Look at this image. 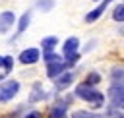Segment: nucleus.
Returning a JSON list of instances; mask_svg holds the SVG:
<instances>
[{
  "mask_svg": "<svg viewBox=\"0 0 124 118\" xmlns=\"http://www.w3.org/2000/svg\"><path fill=\"white\" fill-rule=\"evenodd\" d=\"M76 95H78L79 99H83V101H87V103L95 104V106H101V104H103V101H105V95H103L101 91H97L95 87L85 85V83L76 87Z\"/></svg>",
  "mask_w": 124,
  "mask_h": 118,
  "instance_id": "f257e3e1",
  "label": "nucleus"
},
{
  "mask_svg": "<svg viewBox=\"0 0 124 118\" xmlns=\"http://www.w3.org/2000/svg\"><path fill=\"white\" fill-rule=\"evenodd\" d=\"M19 91V83L16 79H6V81H0V103H8L12 101Z\"/></svg>",
  "mask_w": 124,
  "mask_h": 118,
  "instance_id": "f03ea898",
  "label": "nucleus"
},
{
  "mask_svg": "<svg viewBox=\"0 0 124 118\" xmlns=\"http://www.w3.org/2000/svg\"><path fill=\"white\" fill-rule=\"evenodd\" d=\"M108 99H110V104L114 108H122V101H124V91H122V85H110L108 87Z\"/></svg>",
  "mask_w": 124,
  "mask_h": 118,
  "instance_id": "7ed1b4c3",
  "label": "nucleus"
},
{
  "mask_svg": "<svg viewBox=\"0 0 124 118\" xmlns=\"http://www.w3.org/2000/svg\"><path fill=\"white\" fill-rule=\"evenodd\" d=\"M14 23H16V14L14 12H2L0 14V33H8Z\"/></svg>",
  "mask_w": 124,
  "mask_h": 118,
  "instance_id": "20e7f679",
  "label": "nucleus"
},
{
  "mask_svg": "<svg viewBox=\"0 0 124 118\" xmlns=\"http://www.w3.org/2000/svg\"><path fill=\"white\" fill-rule=\"evenodd\" d=\"M68 66L64 64V60H56V62H50V64H46V75L48 77H58L60 74H64V70H66Z\"/></svg>",
  "mask_w": 124,
  "mask_h": 118,
  "instance_id": "39448f33",
  "label": "nucleus"
},
{
  "mask_svg": "<svg viewBox=\"0 0 124 118\" xmlns=\"http://www.w3.org/2000/svg\"><path fill=\"white\" fill-rule=\"evenodd\" d=\"M110 2H112V0H105V2H101V4H99L95 10H91V12L85 15V21H87V23H93V21H97V19H99V17L105 14V10H107V6H108Z\"/></svg>",
  "mask_w": 124,
  "mask_h": 118,
  "instance_id": "423d86ee",
  "label": "nucleus"
},
{
  "mask_svg": "<svg viewBox=\"0 0 124 118\" xmlns=\"http://www.w3.org/2000/svg\"><path fill=\"white\" fill-rule=\"evenodd\" d=\"M79 48V39L78 37H70L64 41V46H62V52H64V58L70 56V54H76Z\"/></svg>",
  "mask_w": 124,
  "mask_h": 118,
  "instance_id": "0eeeda50",
  "label": "nucleus"
},
{
  "mask_svg": "<svg viewBox=\"0 0 124 118\" xmlns=\"http://www.w3.org/2000/svg\"><path fill=\"white\" fill-rule=\"evenodd\" d=\"M39 50L37 48H25L21 54H19V62L21 64H35L37 60H39Z\"/></svg>",
  "mask_w": 124,
  "mask_h": 118,
  "instance_id": "6e6552de",
  "label": "nucleus"
},
{
  "mask_svg": "<svg viewBox=\"0 0 124 118\" xmlns=\"http://www.w3.org/2000/svg\"><path fill=\"white\" fill-rule=\"evenodd\" d=\"M56 79V83H54V87L58 89V91H62V89H66L72 81H74V75L70 74V72H66V74H60L58 77H54Z\"/></svg>",
  "mask_w": 124,
  "mask_h": 118,
  "instance_id": "1a4fd4ad",
  "label": "nucleus"
},
{
  "mask_svg": "<svg viewBox=\"0 0 124 118\" xmlns=\"http://www.w3.org/2000/svg\"><path fill=\"white\" fill-rule=\"evenodd\" d=\"M58 44V39L56 37H45L43 41H41V46H43V50L45 52H52V48Z\"/></svg>",
  "mask_w": 124,
  "mask_h": 118,
  "instance_id": "9d476101",
  "label": "nucleus"
},
{
  "mask_svg": "<svg viewBox=\"0 0 124 118\" xmlns=\"http://www.w3.org/2000/svg\"><path fill=\"white\" fill-rule=\"evenodd\" d=\"M29 21H31V14H29V12H25V14L19 17V23H17V33H23V31L27 29Z\"/></svg>",
  "mask_w": 124,
  "mask_h": 118,
  "instance_id": "9b49d317",
  "label": "nucleus"
},
{
  "mask_svg": "<svg viewBox=\"0 0 124 118\" xmlns=\"http://www.w3.org/2000/svg\"><path fill=\"white\" fill-rule=\"evenodd\" d=\"M72 118H103V116H99L95 112H89V110H76Z\"/></svg>",
  "mask_w": 124,
  "mask_h": 118,
  "instance_id": "f8f14e48",
  "label": "nucleus"
},
{
  "mask_svg": "<svg viewBox=\"0 0 124 118\" xmlns=\"http://www.w3.org/2000/svg\"><path fill=\"white\" fill-rule=\"evenodd\" d=\"M112 19L122 23V19H124V6H122V4H118V6L114 8V12H112Z\"/></svg>",
  "mask_w": 124,
  "mask_h": 118,
  "instance_id": "ddd939ff",
  "label": "nucleus"
},
{
  "mask_svg": "<svg viewBox=\"0 0 124 118\" xmlns=\"http://www.w3.org/2000/svg\"><path fill=\"white\" fill-rule=\"evenodd\" d=\"M64 114H66V106H64V104L54 106V108L50 110V118H64Z\"/></svg>",
  "mask_w": 124,
  "mask_h": 118,
  "instance_id": "4468645a",
  "label": "nucleus"
},
{
  "mask_svg": "<svg viewBox=\"0 0 124 118\" xmlns=\"http://www.w3.org/2000/svg\"><path fill=\"white\" fill-rule=\"evenodd\" d=\"M99 81H101V75H99L97 72H91V74L87 75V79H85V85H91V87H93V85H97Z\"/></svg>",
  "mask_w": 124,
  "mask_h": 118,
  "instance_id": "2eb2a0df",
  "label": "nucleus"
},
{
  "mask_svg": "<svg viewBox=\"0 0 124 118\" xmlns=\"http://www.w3.org/2000/svg\"><path fill=\"white\" fill-rule=\"evenodd\" d=\"M52 6H54V0H39V2H37V8L43 10V12L52 10Z\"/></svg>",
  "mask_w": 124,
  "mask_h": 118,
  "instance_id": "dca6fc26",
  "label": "nucleus"
},
{
  "mask_svg": "<svg viewBox=\"0 0 124 118\" xmlns=\"http://www.w3.org/2000/svg\"><path fill=\"white\" fill-rule=\"evenodd\" d=\"M112 83L114 85H122V68H114L112 70Z\"/></svg>",
  "mask_w": 124,
  "mask_h": 118,
  "instance_id": "f3484780",
  "label": "nucleus"
},
{
  "mask_svg": "<svg viewBox=\"0 0 124 118\" xmlns=\"http://www.w3.org/2000/svg\"><path fill=\"white\" fill-rule=\"evenodd\" d=\"M46 95H45V91H41V87L39 85H35L33 87V95H31V101H41V99H45Z\"/></svg>",
  "mask_w": 124,
  "mask_h": 118,
  "instance_id": "a211bd4d",
  "label": "nucleus"
},
{
  "mask_svg": "<svg viewBox=\"0 0 124 118\" xmlns=\"http://www.w3.org/2000/svg\"><path fill=\"white\" fill-rule=\"evenodd\" d=\"M43 58H45V62L46 64H50V62H56V60H62L58 54H54V52H45L43 54Z\"/></svg>",
  "mask_w": 124,
  "mask_h": 118,
  "instance_id": "6ab92c4d",
  "label": "nucleus"
},
{
  "mask_svg": "<svg viewBox=\"0 0 124 118\" xmlns=\"http://www.w3.org/2000/svg\"><path fill=\"white\" fill-rule=\"evenodd\" d=\"M2 66L6 68V72H10L14 68V58L12 56H2Z\"/></svg>",
  "mask_w": 124,
  "mask_h": 118,
  "instance_id": "aec40b11",
  "label": "nucleus"
},
{
  "mask_svg": "<svg viewBox=\"0 0 124 118\" xmlns=\"http://www.w3.org/2000/svg\"><path fill=\"white\" fill-rule=\"evenodd\" d=\"M25 118H43V114H41L39 110H33V112H29V114H25Z\"/></svg>",
  "mask_w": 124,
  "mask_h": 118,
  "instance_id": "412c9836",
  "label": "nucleus"
},
{
  "mask_svg": "<svg viewBox=\"0 0 124 118\" xmlns=\"http://www.w3.org/2000/svg\"><path fill=\"white\" fill-rule=\"evenodd\" d=\"M2 79H4V75H2V74H0V81H2Z\"/></svg>",
  "mask_w": 124,
  "mask_h": 118,
  "instance_id": "4be33fe9",
  "label": "nucleus"
},
{
  "mask_svg": "<svg viewBox=\"0 0 124 118\" xmlns=\"http://www.w3.org/2000/svg\"><path fill=\"white\" fill-rule=\"evenodd\" d=\"M0 66H2V56H0Z\"/></svg>",
  "mask_w": 124,
  "mask_h": 118,
  "instance_id": "5701e85b",
  "label": "nucleus"
}]
</instances>
